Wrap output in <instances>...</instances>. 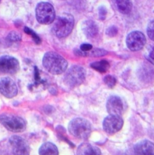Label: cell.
<instances>
[{
	"label": "cell",
	"mask_w": 154,
	"mask_h": 155,
	"mask_svg": "<svg viewBox=\"0 0 154 155\" xmlns=\"http://www.w3.org/2000/svg\"><path fill=\"white\" fill-rule=\"evenodd\" d=\"M43 65L48 72L53 75H60L66 71L68 62L59 54L48 52L43 58Z\"/></svg>",
	"instance_id": "cell-1"
},
{
	"label": "cell",
	"mask_w": 154,
	"mask_h": 155,
	"mask_svg": "<svg viewBox=\"0 0 154 155\" xmlns=\"http://www.w3.org/2000/svg\"><path fill=\"white\" fill-rule=\"evenodd\" d=\"M74 26V18L73 16L69 13H63L55 18L52 31L57 38H63L71 34Z\"/></svg>",
	"instance_id": "cell-2"
},
{
	"label": "cell",
	"mask_w": 154,
	"mask_h": 155,
	"mask_svg": "<svg viewBox=\"0 0 154 155\" xmlns=\"http://www.w3.org/2000/svg\"><path fill=\"white\" fill-rule=\"evenodd\" d=\"M68 129L72 136L81 140H87L92 132L90 122L82 118H75L72 120L69 123Z\"/></svg>",
	"instance_id": "cell-3"
},
{
	"label": "cell",
	"mask_w": 154,
	"mask_h": 155,
	"mask_svg": "<svg viewBox=\"0 0 154 155\" xmlns=\"http://www.w3.org/2000/svg\"><path fill=\"white\" fill-rule=\"evenodd\" d=\"M36 17L40 24L43 25L50 24L55 19V10L49 2H41L36 6Z\"/></svg>",
	"instance_id": "cell-4"
},
{
	"label": "cell",
	"mask_w": 154,
	"mask_h": 155,
	"mask_svg": "<svg viewBox=\"0 0 154 155\" xmlns=\"http://www.w3.org/2000/svg\"><path fill=\"white\" fill-rule=\"evenodd\" d=\"M0 123L13 132H22L26 129L25 120L20 117L9 114H0Z\"/></svg>",
	"instance_id": "cell-5"
},
{
	"label": "cell",
	"mask_w": 154,
	"mask_h": 155,
	"mask_svg": "<svg viewBox=\"0 0 154 155\" xmlns=\"http://www.w3.org/2000/svg\"><path fill=\"white\" fill-rule=\"evenodd\" d=\"M85 71L84 68L78 66L71 67L66 73L64 81L69 87H76L80 85L85 80Z\"/></svg>",
	"instance_id": "cell-6"
},
{
	"label": "cell",
	"mask_w": 154,
	"mask_h": 155,
	"mask_svg": "<svg viewBox=\"0 0 154 155\" xmlns=\"http://www.w3.org/2000/svg\"><path fill=\"white\" fill-rule=\"evenodd\" d=\"M10 155H30V147L27 142L19 136L14 135L8 141Z\"/></svg>",
	"instance_id": "cell-7"
},
{
	"label": "cell",
	"mask_w": 154,
	"mask_h": 155,
	"mask_svg": "<svg viewBox=\"0 0 154 155\" xmlns=\"http://www.w3.org/2000/svg\"><path fill=\"white\" fill-rule=\"evenodd\" d=\"M146 39L144 34L139 31L130 33L126 37V43L128 48L132 51L141 50L145 45Z\"/></svg>",
	"instance_id": "cell-8"
},
{
	"label": "cell",
	"mask_w": 154,
	"mask_h": 155,
	"mask_svg": "<svg viewBox=\"0 0 154 155\" xmlns=\"http://www.w3.org/2000/svg\"><path fill=\"white\" fill-rule=\"evenodd\" d=\"M19 70V63L13 57L4 55L0 57V72L7 74H15Z\"/></svg>",
	"instance_id": "cell-9"
},
{
	"label": "cell",
	"mask_w": 154,
	"mask_h": 155,
	"mask_svg": "<svg viewBox=\"0 0 154 155\" xmlns=\"http://www.w3.org/2000/svg\"><path fill=\"white\" fill-rule=\"evenodd\" d=\"M123 121L121 116L110 115L107 117L103 121V129L104 131L109 134L113 135L122 128Z\"/></svg>",
	"instance_id": "cell-10"
},
{
	"label": "cell",
	"mask_w": 154,
	"mask_h": 155,
	"mask_svg": "<svg viewBox=\"0 0 154 155\" xmlns=\"http://www.w3.org/2000/svg\"><path fill=\"white\" fill-rule=\"evenodd\" d=\"M18 87L15 81L8 77L0 79V93L7 98H13L18 94Z\"/></svg>",
	"instance_id": "cell-11"
},
{
	"label": "cell",
	"mask_w": 154,
	"mask_h": 155,
	"mask_svg": "<svg viewBox=\"0 0 154 155\" xmlns=\"http://www.w3.org/2000/svg\"><path fill=\"white\" fill-rule=\"evenodd\" d=\"M106 108L110 115L121 116L123 111V103L119 97L112 96L108 99Z\"/></svg>",
	"instance_id": "cell-12"
},
{
	"label": "cell",
	"mask_w": 154,
	"mask_h": 155,
	"mask_svg": "<svg viewBox=\"0 0 154 155\" xmlns=\"http://www.w3.org/2000/svg\"><path fill=\"white\" fill-rule=\"evenodd\" d=\"M136 155H154V144L148 140L138 143L134 147Z\"/></svg>",
	"instance_id": "cell-13"
},
{
	"label": "cell",
	"mask_w": 154,
	"mask_h": 155,
	"mask_svg": "<svg viewBox=\"0 0 154 155\" xmlns=\"http://www.w3.org/2000/svg\"><path fill=\"white\" fill-rule=\"evenodd\" d=\"M77 155H101V152L96 146L84 143L78 147Z\"/></svg>",
	"instance_id": "cell-14"
},
{
	"label": "cell",
	"mask_w": 154,
	"mask_h": 155,
	"mask_svg": "<svg viewBox=\"0 0 154 155\" xmlns=\"http://www.w3.org/2000/svg\"><path fill=\"white\" fill-rule=\"evenodd\" d=\"M82 30L84 34L89 38L95 37L98 33V27L93 21L88 20L83 22Z\"/></svg>",
	"instance_id": "cell-15"
},
{
	"label": "cell",
	"mask_w": 154,
	"mask_h": 155,
	"mask_svg": "<svg viewBox=\"0 0 154 155\" xmlns=\"http://www.w3.org/2000/svg\"><path fill=\"white\" fill-rule=\"evenodd\" d=\"M116 10L122 14H129L132 8L131 0H112Z\"/></svg>",
	"instance_id": "cell-16"
},
{
	"label": "cell",
	"mask_w": 154,
	"mask_h": 155,
	"mask_svg": "<svg viewBox=\"0 0 154 155\" xmlns=\"http://www.w3.org/2000/svg\"><path fill=\"white\" fill-rule=\"evenodd\" d=\"M38 153L39 155H59V150L55 144L46 142L40 146Z\"/></svg>",
	"instance_id": "cell-17"
},
{
	"label": "cell",
	"mask_w": 154,
	"mask_h": 155,
	"mask_svg": "<svg viewBox=\"0 0 154 155\" xmlns=\"http://www.w3.org/2000/svg\"><path fill=\"white\" fill-rule=\"evenodd\" d=\"M90 66L100 73H105L110 68V63L106 60H101L92 63Z\"/></svg>",
	"instance_id": "cell-18"
},
{
	"label": "cell",
	"mask_w": 154,
	"mask_h": 155,
	"mask_svg": "<svg viewBox=\"0 0 154 155\" xmlns=\"http://www.w3.org/2000/svg\"><path fill=\"white\" fill-rule=\"evenodd\" d=\"M24 32H25L26 34H28V35L32 36V38H33V39L34 40L36 44L39 45V44L41 43V39L38 37V35L34 31H33L32 30H31L30 28L25 27L24 28Z\"/></svg>",
	"instance_id": "cell-19"
},
{
	"label": "cell",
	"mask_w": 154,
	"mask_h": 155,
	"mask_svg": "<svg viewBox=\"0 0 154 155\" xmlns=\"http://www.w3.org/2000/svg\"><path fill=\"white\" fill-rule=\"evenodd\" d=\"M107 54V52L104 49H95L90 52V53L87 52V56H92V57H101Z\"/></svg>",
	"instance_id": "cell-20"
},
{
	"label": "cell",
	"mask_w": 154,
	"mask_h": 155,
	"mask_svg": "<svg viewBox=\"0 0 154 155\" xmlns=\"http://www.w3.org/2000/svg\"><path fill=\"white\" fill-rule=\"evenodd\" d=\"M104 81L105 84L110 88H113L116 84V79L112 75L105 76L104 79Z\"/></svg>",
	"instance_id": "cell-21"
},
{
	"label": "cell",
	"mask_w": 154,
	"mask_h": 155,
	"mask_svg": "<svg viewBox=\"0 0 154 155\" xmlns=\"http://www.w3.org/2000/svg\"><path fill=\"white\" fill-rule=\"evenodd\" d=\"M7 40L10 41H20L21 40V36L15 31L10 32L7 36Z\"/></svg>",
	"instance_id": "cell-22"
},
{
	"label": "cell",
	"mask_w": 154,
	"mask_h": 155,
	"mask_svg": "<svg viewBox=\"0 0 154 155\" xmlns=\"http://www.w3.org/2000/svg\"><path fill=\"white\" fill-rule=\"evenodd\" d=\"M147 33L149 38L154 41V20L150 22L147 27Z\"/></svg>",
	"instance_id": "cell-23"
},
{
	"label": "cell",
	"mask_w": 154,
	"mask_h": 155,
	"mask_svg": "<svg viewBox=\"0 0 154 155\" xmlns=\"http://www.w3.org/2000/svg\"><path fill=\"white\" fill-rule=\"evenodd\" d=\"M117 33H118V30L115 26H112L106 30V34L111 38L116 36Z\"/></svg>",
	"instance_id": "cell-24"
},
{
	"label": "cell",
	"mask_w": 154,
	"mask_h": 155,
	"mask_svg": "<svg viewBox=\"0 0 154 155\" xmlns=\"http://www.w3.org/2000/svg\"><path fill=\"white\" fill-rule=\"evenodd\" d=\"M107 9L105 7L101 6L99 8V18L100 20H104L107 16Z\"/></svg>",
	"instance_id": "cell-25"
},
{
	"label": "cell",
	"mask_w": 154,
	"mask_h": 155,
	"mask_svg": "<svg viewBox=\"0 0 154 155\" xmlns=\"http://www.w3.org/2000/svg\"><path fill=\"white\" fill-rule=\"evenodd\" d=\"M146 58L152 64L154 65V46L150 49L149 52L146 56Z\"/></svg>",
	"instance_id": "cell-26"
},
{
	"label": "cell",
	"mask_w": 154,
	"mask_h": 155,
	"mask_svg": "<svg viewBox=\"0 0 154 155\" xmlns=\"http://www.w3.org/2000/svg\"><path fill=\"white\" fill-rule=\"evenodd\" d=\"M92 48H93L92 45L89 43L82 44L80 46V50L85 52H88L89 51H90L92 49Z\"/></svg>",
	"instance_id": "cell-27"
},
{
	"label": "cell",
	"mask_w": 154,
	"mask_h": 155,
	"mask_svg": "<svg viewBox=\"0 0 154 155\" xmlns=\"http://www.w3.org/2000/svg\"><path fill=\"white\" fill-rule=\"evenodd\" d=\"M1 0H0V2H1Z\"/></svg>",
	"instance_id": "cell-28"
}]
</instances>
